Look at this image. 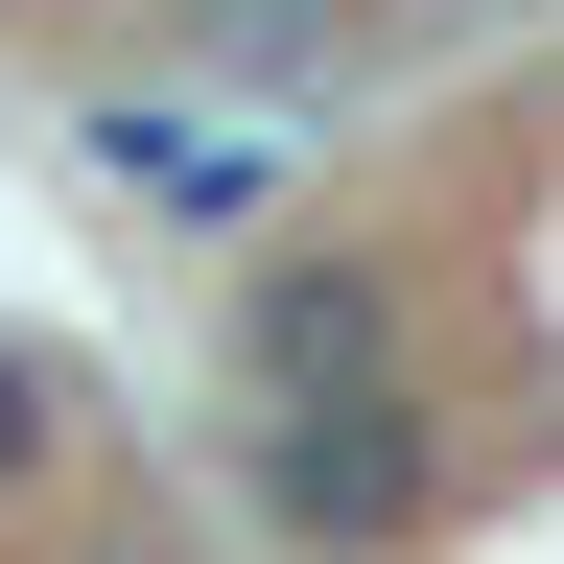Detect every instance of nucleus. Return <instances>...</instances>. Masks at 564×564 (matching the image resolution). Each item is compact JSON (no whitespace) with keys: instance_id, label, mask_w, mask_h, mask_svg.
Instances as JSON below:
<instances>
[{"instance_id":"f257e3e1","label":"nucleus","mask_w":564,"mask_h":564,"mask_svg":"<svg viewBox=\"0 0 564 564\" xmlns=\"http://www.w3.org/2000/svg\"><path fill=\"white\" fill-rule=\"evenodd\" d=\"M259 494H282L306 541H400V518H423V400H282Z\"/></svg>"},{"instance_id":"f03ea898","label":"nucleus","mask_w":564,"mask_h":564,"mask_svg":"<svg viewBox=\"0 0 564 564\" xmlns=\"http://www.w3.org/2000/svg\"><path fill=\"white\" fill-rule=\"evenodd\" d=\"M352 352H377V282H352V259H282V282H259V377H282V400H329Z\"/></svg>"},{"instance_id":"7ed1b4c3","label":"nucleus","mask_w":564,"mask_h":564,"mask_svg":"<svg viewBox=\"0 0 564 564\" xmlns=\"http://www.w3.org/2000/svg\"><path fill=\"white\" fill-rule=\"evenodd\" d=\"M47 470V400H24V352H0V494H24Z\"/></svg>"}]
</instances>
